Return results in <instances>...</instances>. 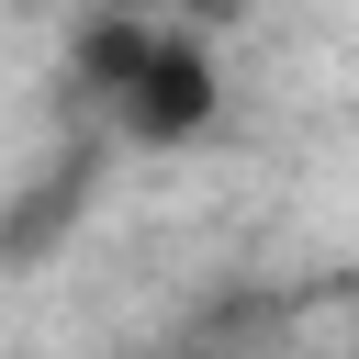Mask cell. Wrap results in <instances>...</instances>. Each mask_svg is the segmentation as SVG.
I'll return each instance as SVG.
<instances>
[{"label": "cell", "instance_id": "7a4b0ae2", "mask_svg": "<svg viewBox=\"0 0 359 359\" xmlns=\"http://www.w3.org/2000/svg\"><path fill=\"white\" fill-rule=\"evenodd\" d=\"M79 202H90V168L67 157V168H45L34 191H22V213L0 224V258H34V247H56L67 224H79Z\"/></svg>", "mask_w": 359, "mask_h": 359}, {"label": "cell", "instance_id": "6da1fadb", "mask_svg": "<svg viewBox=\"0 0 359 359\" xmlns=\"http://www.w3.org/2000/svg\"><path fill=\"white\" fill-rule=\"evenodd\" d=\"M79 79L101 101V123L123 146H146V157L213 135V112H224V67H213V45L191 22H90L79 34Z\"/></svg>", "mask_w": 359, "mask_h": 359}]
</instances>
